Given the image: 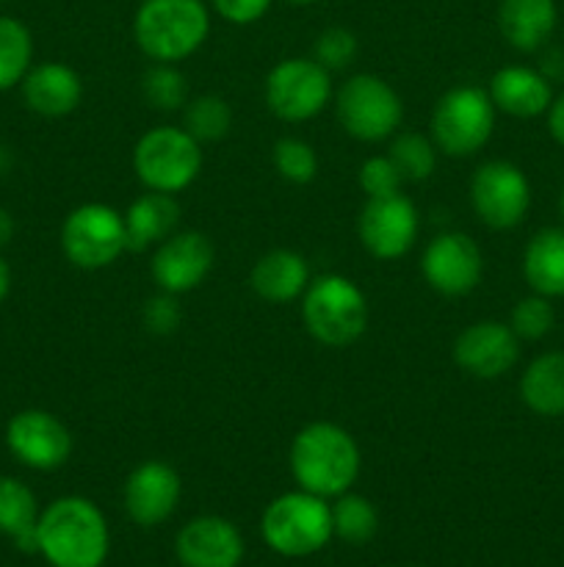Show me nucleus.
<instances>
[{
    "label": "nucleus",
    "instance_id": "obj_8",
    "mask_svg": "<svg viewBox=\"0 0 564 567\" xmlns=\"http://www.w3.org/2000/svg\"><path fill=\"white\" fill-rule=\"evenodd\" d=\"M335 114L348 136L359 142H382L398 131L404 120V105L385 78L359 72L348 78L337 92Z\"/></svg>",
    "mask_w": 564,
    "mask_h": 567
},
{
    "label": "nucleus",
    "instance_id": "obj_5",
    "mask_svg": "<svg viewBox=\"0 0 564 567\" xmlns=\"http://www.w3.org/2000/svg\"><path fill=\"white\" fill-rule=\"evenodd\" d=\"M260 532L271 551L282 557H310L332 540V507L307 491L282 493L265 507Z\"/></svg>",
    "mask_w": 564,
    "mask_h": 567
},
{
    "label": "nucleus",
    "instance_id": "obj_1",
    "mask_svg": "<svg viewBox=\"0 0 564 567\" xmlns=\"http://www.w3.org/2000/svg\"><path fill=\"white\" fill-rule=\"evenodd\" d=\"M39 554L50 567H103L111 535L105 515L83 496L55 498L39 513Z\"/></svg>",
    "mask_w": 564,
    "mask_h": 567
},
{
    "label": "nucleus",
    "instance_id": "obj_2",
    "mask_svg": "<svg viewBox=\"0 0 564 567\" xmlns=\"http://www.w3.org/2000/svg\"><path fill=\"white\" fill-rule=\"evenodd\" d=\"M291 474L299 491L337 498L352 491L359 476V446L343 426L313 421L291 443Z\"/></svg>",
    "mask_w": 564,
    "mask_h": 567
},
{
    "label": "nucleus",
    "instance_id": "obj_23",
    "mask_svg": "<svg viewBox=\"0 0 564 567\" xmlns=\"http://www.w3.org/2000/svg\"><path fill=\"white\" fill-rule=\"evenodd\" d=\"M498 28L512 48L531 53L556 28V3L553 0H501Z\"/></svg>",
    "mask_w": 564,
    "mask_h": 567
},
{
    "label": "nucleus",
    "instance_id": "obj_24",
    "mask_svg": "<svg viewBox=\"0 0 564 567\" xmlns=\"http://www.w3.org/2000/svg\"><path fill=\"white\" fill-rule=\"evenodd\" d=\"M39 504L31 487L14 476H0V535L11 537L20 551L39 554Z\"/></svg>",
    "mask_w": 564,
    "mask_h": 567
},
{
    "label": "nucleus",
    "instance_id": "obj_41",
    "mask_svg": "<svg viewBox=\"0 0 564 567\" xmlns=\"http://www.w3.org/2000/svg\"><path fill=\"white\" fill-rule=\"evenodd\" d=\"M285 3H291V6H313V3H318V0H285Z\"/></svg>",
    "mask_w": 564,
    "mask_h": 567
},
{
    "label": "nucleus",
    "instance_id": "obj_21",
    "mask_svg": "<svg viewBox=\"0 0 564 567\" xmlns=\"http://www.w3.org/2000/svg\"><path fill=\"white\" fill-rule=\"evenodd\" d=\"M490 100L495 109L512 116H540L551 109V83L529 66H503L490 81Z\"/></svg>",
    "mask_w": 564,
    "mask_h": 567
},
{
    "label": "nucleus",
    "instance_id": "obj_31",
    "mask_svg": "<svg viewBox=\"0 0 564 567\" xmlns=\"http://www.w3.org/2000/svg\"><path fill=\"white\" fill-rule=\"evenodd\" d=\"M142 92L153 109L177 111L188 103L186 75L175 64H155L144 72Z\"/></svg>",
    "mask_w": 564,
    "mask_h": 567
},
{
    "label": "nucleus",
    "instance_id": "obj_13",
    "mask_svg": "<svg viewBox=\"0 0 564 567\" xmlns=\"http://www.w3.org/2000/svg\"><path fill=\"white\" fill-rule=\"evenodd\" d=\"M359 241L374 258L396 260L412 249L418 238V208L401 192L368 199L359 210Z\"/></svg>",
    "mask_w": 564,
    "mask_h": 567
},
{
    "label": "nucleus",
    "instance_id": "obj_43",
    "mask_svg": "<svg viewBox=\"0 0 564 567\" xmlns=\"http://www.w3.org/2000/svg\"><path fill=\"white\" fill-rule=\"evenodd\" d=\"M562 216H564V192H562Z\"/></svg>",
    "mask_w": 564,
    "mask_h": 567
},
{
    "label": "nucleus",
    "instance_id": "obj_22",
    "mask_svg": "<svg viewBox=\"0 0 564 567\" xmlns=\"http://www.w3.org/2000/svg\"><path fill=\"white\" fill-rule=\"evenodd\" d=\"M125 216L127 230V249L142 252V249L153 247V244L166 241L175 233L177 221H180V205H177L175 194L149 192L133 199Z\"/></svg>",
    "mask_w": 564,
    "mask_h": 567
},
{
    "label": "nucleus",
    "instance_id": "obj_9",
    "mask_svg": "<svg viewBox=\"0 0 564 567\" xmlns=\"http://www.w3.org/2000/svg\"><path fill=\"white\" fill-rule=\"evenodd\" d=\"M61 249L77 269H105L127 249L125 216L103 203L77 205L61 225Z\"/></svg>",
    "mask_w": 564,
    "mask_h": 567
},
{
    "label": "nucleus",
    "instance_id": "obj_28",
    "mask_svg": "<svg viewBox=\"0 0 564 567\" xmlns=\"http://www.w3.org/2000/svg\"><path fill=\"white\" fill-rule=\"evenodd\" d=\"M379 529V515L374 504L357 493H343L332 504V532L352 546H363Z\"/></svg>",
    "mask_w": 564,
    "mask_h": 567
},
{
    "label": "nucleus",
    "instance_id": "obj_38",
    "mask_svg": "<svg viewBox=\"0 0 564 567\" xmlns=\"http://www.w3.org/2000/svg\"><path fill=\"white\" fill-rule=\"evenodd\" d=\"M547 127H551V136L556 138L564 147V94L551 103V114H547Z\"/></svg>",
    "mask_w": 564,
    "mask_h": 567
},
{
    "label": "nucleus",
    "instance_id": "obj_25",
    "mask_svg": "<svg viewBox=\"0 0 564 567\" xmlns=\"http://www.w3.org/2000/svg\"><path fill=\"white\" fill-rule=\"evenodd\" d=\"M523 275L540 297H564V230L545 227L529 241Z\"/></svg>",
    "mask_w": 564,
    "mask_h": 567
},
{
    "label": "nucleus",
    "instance_id": "obj_39",
    "mask_svg": "<svg viewBox=\"0 0 564 567\" xmlns=\"http://www.w3.org/2000/svg\"><path fill=\"white\" fill-rule=\"evenodd\" d=\"M11 236H14V219H11L9 210L0 208V247H6Z\"/></svg>",
    "mask_w": 564,
    "mask_h": 567
},
{
    "label": "nucleus",
    "instance_id": "obj_6",
    "mask_svg": "<svg viewBox=\"0 0 564 567\" xmlns=\"http://www.w3.org/2000/svg\"><path fill=\"white\" fill-rule=\"evenodd\" d=\"M133 169L149 192L177 194L191 186L202 169V150L186 127L160 125L144 133L133 147Z\"/></svg>",
    "mask_w": 564,
    "mask_h": 567
},
{
    "label": "nucleus",
    "instance_id": "obj_18",
    "mask_svg": "<svg viewBox=\"0 0 564 567\" xmlns=\"http://www.w3.org/2000/svg\"><path fill=\"white\" fill-rule=\"evenodd\" d=\"M177 559L182 567H238L243 559V537L227 518L199 515L177 535Z\"/></svg>",
    "mask_w": 564,
    "mask_h": 567
},
{
    "label": "nucleus",
    "instance_id": "obj_17",
    "mask_svg": "<svg viewBox=\"0 0 564 567\" xmlns=\"http://www.w3.org/2000/svg\"><path fill=\"white\" fill-rule=\"evenodd\" d=\"M180 476L169 463L147 460L136 465L125 482V513L138 526H160L180 504Z\"/></svg>",
    "mask_w": 564,
    "mask_h": 567
},
{
    "label": "nucleus",
    "instance_id": "obj_29",
    "mask_svg": "<svg viewBox=\"0 0 564 567\" xmlns=\"http://www.w3.org/2000/svg\"><path fill=\"white\" fill-rule=\"evenodd\" d=\"M182 127L202 142H221L232 127V109L219 94H199L188 100L182 111Z\"/></svg>",
    "mask_w": 564,
    "mask_h": 567
},
{
    "label": "nucleus",
    "instance_id": "obj_37",
    "mask_svg": "<svg viewBox=\"0 0 564 567\" xmlns=\"http://www.w3.org/2000/svg\"><path fill=\"white\" fill-rule=\"evenodd\" d=\"M210 3L232 25H249L269 11L271 0H210Z\"/></svg>",
    "mask_w": 564,
    "mask_h": 567
},
{
    "label": "nucleus",
    "instance_id": "obj_15",
    "mask_svg": "<svg viewBox=\"0 0 564 567\" xmlns=\"http://www.w3.org/2000/svg\"><path fill=\"white\" fill-rule=\"evenodd\" d=\"M213 260L216 249L210 238L199 230H186L171 233L166 241H160L149 266H153V280L158 282L160 291L180 297L202 286L205 277L213 269Z\"/></svg>",
    "mask_w": 564,
    "mask_h": 567
},
{
    "label": "nucleus",
    "instance_id": "obj_16",
    "mask_svg": "<svg viewBox=\"0 0 564 567\" xmlns=\"http://www.w3.org/2000/svg\"><path fill=\"white\" fill-rule=\"evenodd\" d=\"M520 358V338L501 321H476L464 327L453 341V363L470 377L495 380L503 377Z\"/></svg>",
    "mask_w": 564,
    "mask_h": 567
},
{
    "label": "nucleus",
    "instance_id": "obj_20",
    "mask_svg": "<svg viewBox=\"0 0 564 567\" xmlns=\"http://www.w3.org/2000/svg\"><path fill=\"white\" fill-rule=\"evenodd\" d=\"M249 286L260 299L285 305L302 297L310 286L307 260L293 249H271L249 271Z\"/></svg>",
    "mask_w": 564,
    "mask_h": 567
},
{
    "label": "nucleus",
    "instance_id": "obj_32",
    "mask_svg": "<svg viewBox=\"0 0 564 567\" xmlns=\"http://www.w3.org/2000/svg\"><path fill=\"white\" fill-rule=\"evenodd\" d=\"M271 161H274V169L280 172V177H285L288 183H296V186H304L318 175V155H315L313 144H307L304 138H280L274 144Z\"/></svg>",
    "mask_w": 564,
    "mask_h": 567
},
{
    "label": "nucleus",
    "instance_id": "obj_42",
    "mask_svg": "<svg viewBox=\"0 0 564 567\" xmlns=\"http://www.w3.org/2000/svg\"><path fill=\"white\" fill-rule=\"evenodd\" d=\"M3 164H6V155H3V150H0V172H3Z\"/></svg>",
    "mask_w": 564,
    "mask_h": 567
},
{
    "label": "nucleus",
    "instance_id": "obj_26",
    "mask_svg": "<svg viewBox=\"0 0 564 567\" xmlns=\"http://www.w3.org/2000/svg\"><path fill=\"white\" fill-rule=\"evenodd\" d=\"M520 396L536 415H564V352H547L531 360L520 380Z\"/></svg>",
    "mask_w": 564,
    "mask_h": 567
},
{
    "label": "nucleus",
    "instance_id": "obj_14",
    "mask_svg": "<svg viewBox=\"0 0 564 567\" xmlns=\"http://www.w3.org/2000/svg\"><path fill=\"white\" fill-rule=\"evenodd\" d=\"M426 282L442 297H464L473 291L484 271L481 249L464 233H440L431 238L420 258Z\"/></svg>",
    "mask_w": 564,
    "mask_h": 567
},
{
    "label": "nucleus",
    "instance_id": "obj_27",
    "mask_svg": "<svg viewBox=\"0 0 564 567\" xmlns=\"http://www.w3.org/2000/svg\"><path fill=\"white\" fill-rule=\"evenodd\" d=\"M31 31L14 17H0V92L20 86L31 70Z\"/></svg>",
    "mask_w": 564,
    "mask_h": 567
},
{
    "label": "nucleus",
    "instance_id": "obj_19",
    "mask_svg": "<svg viewBox=\"0 0 564 567\" xmlns=\"http://www.w3.org/2000/svg\"><path fill=\"white\" fill-rule=\"evenodd\" d=\"M22 100L28 109L39 116H66L81 105L83 81L70 64L61 61H44L28 70L20 83Z\"/></svg>",
    "mask_w": 564,
    "mask_h": 567
},
{
    "label": "nucleus",
    "instance_id": "obj_35",
    "mask_svg": "<svg viewBox=\"0 0 564 567\" xmlns=\"http://www.w3.org/2000/svg\"><path fill=\"white\" fill-rule=\"evenodd\" d=\"M401 172L390 161V155H370L359 166V188L368 199L390 197V194L401 192Z\"/></svg>",
    "mask_w": 564,
    "mask_h": 567
},
{
    "label": "nucleus",
    "instance_id": "obj_11",
    "mask_svg": "<svg viewBox=\"0 0 564 567\" xmlns=\"http://www.w3.org/2000/svg\"><path fill=\"white\" fill-rule=\"evenodd\" d=\"M470 203L476 216L492 230L520 225L531 205V188L523 172L509 161H487L473 172Z\"/></svg>",
    "mask_w": 564,
    "mask_h": 567
},
{
    "label": "nucleus",
    "instance_id": "obj_36",
    "mask_svg": "<svg viewBox=\"0 0 564 567\" xmlns=\"http://www.w3.org/2000/svg\"><path fill=\"white\" fill-rule=\"evenodd\" d=\"M142 321L153 336H171V332H177L182 321V310L177 305L175 293L160 291L158 297L147 299L142 310Z\"/></svg>",
    "mask_w": 564,
    "mask_h": 567
},
{
    "label": "nucleus",
    "instance_id": "obj_3",
    "mask_svg": "<svg viewBox=\"0 0 564 567\" xmlns=\"http://www.w3.org/2000/svg\"><path fill=\"white\" fill-rule=\"evenodd\" d=\"M210 14L202 0H144L133 20V37L158 64H175L202 48Z\"/></svg>",
    "mask_w": 564,
    "mask_h": 567
},
{
    "label": "nucleus",
    "instance_id": "obj_10",
    "mask_svg": "<svg viewBox=\"0 0 564 567\" xmlns=\"http://www.w3.org/2000/svg\"><path fill=\"white\" fill-rule=\"evenodd\" d=\"M332 97L330 70L315 59H285L265 78V105L282 122H307Z\"/></svg>",
    "mask_w": 564,
    "mask_h": 567
},
{
    "label": "nucleus",
    "instance_id": "obj_7",
    "mask_svg": "<svg viewBox=\"0 0 564 567\" xmlns=\"http://www.w3.org/2000/svg\"><path fill=\"white\" fill-rule=\"evenodd\" d=\"M431 142L437 150L453 158H468L479 153L492 136L495 127V105L490 92L479 86H453L437 100L431 111Z\"/></svg>",
    "mask_w": 564,
    "mask_h": 567
},
{
    "label": "nucleus",
    "instance_id": "obj_30",
    "mask_svg": "<svg viewBox=\"0 0 564 567\" xmlns=\"http://www.w3.org/2000/svg\"><path fill=\"white\" fill-rule=\"evenodd\" d=\"M387 155L396 164V169L401 172L404 181L420 183L435 175L437 144L431 142V136H424V133L407 131L393 136Z\"/></svg>",
    "mask_w": 564,
    "mask_h": 567
},
{
    "label": "nucleus",
    "instance_id": "obj_40",
    "mask_svg": "<svg viewBox=\"0 0 564 567\" xmlns=\"http://www.w3.org/2000/svg\"><path fill=\"white\" fill-rule=\"evenodd\" d=\"M9 288H11V269L9 264L0 258V305H3V299L9 297Z\"/></svg>",
    "mask_w": 564,
    "mask_h": 567
},
{
    "label": "nucleus",
    "instance_id": "obj_34",
    "mask_svg": "<svg viewBox=\"0 0 564 567\" xmlns=\"http://www.w3.org/2000/svg\"><path fill=\"white\" fill-rule=\"evenodd\" d=\"M313 59L330 72L343 70V66H348L357 59V37H354L348 28H326V31H321L318 39H315Z\"/></svg>",
    "mask_w": 564,
    "mask_h": 567
},
{
    "label": "nucleus",
    "instance_id": "obj_33",
    "mask_svg": "<svg viewBox=\"0 0 564 567\" xmlns=\"http://www.w3.org/2000/svg\"><path fill=\"white\" fill-rule=\"evenodd\" d=\"M553 321H556V313H553L551 302H547V297L536 293V297H525L514 305L509 327L518 338L536 341V338H545L553 330Z\"/></svg>",
    "mask_w": 564,
    "mask_h": 567
},
{
    "label": "nucleus",
    "instance_id": "obj_12",
    "mask_svg": "<svg viewBox=\"0 0 564 567\" xmlns=\"http://www.w3.org/2000/svg\"><path fill=\"white\" fill-rule=\"evenodd\" d=\"M6 446L11 457L33 471H55L70 460L72 435L61 419L48 410H20L6 424Z\"/></svg>",
    "mask_w": 564,
    "mask_h": 567
},
{
    "label": "nucleus",
    "instance_id": "obj_4",
    "mask_svg": "<svg viewBox=\"0 0 564 567\" xmlns=\"http://www.w3.org/2000/svg\"><path fill=\"white\" fill-rule=\"evenodd\" d=\"M302 321L315 341L343 349L363 338L368 327V299L348 277L321 275L310 280L302 293Z\"/></svg>",
    "mask_w": 564,
    "mask_h": 567
}]
</instances>
